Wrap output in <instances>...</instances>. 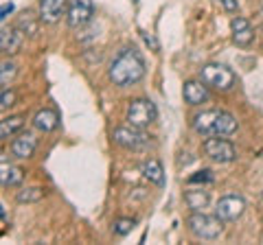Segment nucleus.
I'll return each instance as SVG.
<instances>
[{
	"instance_id": "4468645a",
	"label": "nucleus",
	"mask_w": 263,
	"mask_h": 245,
	"mask_svg": "<svg viewBox=\"0 0 263 245\" xmlns=\"http://www.w3.org/2000/svg\"><path fill=\"white\" fill-rule=\"evenodd\" d=\"M182 94H184V101L189 105H202V103H206L209 101V86L204 84V81H186L184 88H182Z\"/></svg>"
},
{
	"instance_id": "ddd939ff",
	"label": "nucleus",
	"mask_w": 263,
	"mask_h": 245,
	"mask_svg": "<svg viewBox=\"0 0 263 245\" xmlns=\"http://www.w3.org/2000/svg\"><path fill=\"white\" fill-rule=\"evenodd\" d=\"M230 31H233V42L237 46H250L252 39H254V29L250 20L241 18V15H237V18H233V22H230Z\"/></svg>"
},
{
	"instance_id": "39448f33",
	"label": "nucleus",
	"mask_w": 263,
	"mask_h": 245,
	"mask_svg": "<svg viewBox=\"0 0 263 245\" xmlns=\"http://www.w3.org/2000/svg\"><path fill=\"white\" fill-rule=\"evenodd\" d=\"M156 118H158V110H156L154 101H149V99L129 101L127 112H125V120L129 125L145 129V127H149L152 122H156Z\"/></svg>"
},
{
	"instance_id": "dca6fc26",
	"label": "nucleus",
	"mask_w": 263,
	"mask_h": 245,
	"mask_svg": "<svg viewBox=\"0 0 263 245\" xmlns=\"http://www.w3.org/2000/svg\"><path fill=\"white\" fill-rule=\"evenodd\" d=\"M24 179V171L11 162H0V184L3 186H20Z\"/></svg>"
},
{
	"instance_id": "6ab92c4d",
	"label": "nucleus",
	"mask_w": 263,
	"mask_h": 245,
	"mask_svg": "<svg viewBox=\"0 0 263 245\" xmlns=\"http://www.w3.org/2000/svg\"><path fill=\"white\" fill-rule=\"evenodd\" d=\"M184 201L193 212H200V210H204L209 206L211 195H209V191H204V189H191V191L184 193Z\"/></svg>"
},
{
	"instance_id": "2eb2a0df",
	"label": "nucleus",
	"mask_w": 263,
	"mask_h": 245,
	"mask_svg": "<svg viewBox=\"0 0 263 245\" xmlns=\"http://www.w3.org/2000/svg\"><path fill=\"white\" fill-rule=\"evenodd\" d=\"M33 127L42 134H51L60 127V114H57L53 108H44L40 110L35 116H33Z\"/></svg>"
},
{
	"instance_id": "6e6552de",
	"label": "nucleus",
	"mask_w": 263,
	"mask_h": 245,
	"mask_svg": "<svg viewBox=\"0 0 263 245\" xmlns=\"http://www.w3.org/2000/svg\"><path fill=\"white\" fill-rule=\"evenodd\" d=\"M95 15L92 0H68V9H66V22L70 29H84L90 24Z\"/></svg>"
},
{
	"instance_id": "c756f323",
	"label": "nucleus",
	"mask_w": 263,
	"mask_h": 245,
	"mask_svg": "<svg viewBox=\"0 0 263 245\" xmlns=\"http://www.w3.org/2000/svg\"><path fill=\"white\" fill-rule=\"evenodd\" d=\"M261 15H263V7H261Z\"/></svg>"
},
{
	"instance_id": "c85d7f7f",
	"label": "nucleus",
	"mask_w": 263,
	"mask_h": 245,
	"mask_svg": "<svg viewBox=\"0 0 263 245\" xmlns=\"http://www.w3.org/2000/svg\"><path fill=\"white\" fill-rule=\"evenodd\" d=\"M0 217H3V219H7V217H5V210H3V206H0Z\"/></svg>"
},
{
	"instance_id": "f3484780",
	"label": "nucleus",
	"mask_w": 263,
	"mask_h": 245,
	"mask_svg": "<svg viewBox=\"0 0 263 245\" xmlns=\"http://www.w3.org/2000/svg\"><path fill=\"white\" fill-rule=\"evenodd\" d=\"M40 15H35L33 11H22L20 15H18V20H15V27H18L22 33H24V37H35L37 35V31H40Z\"/></svg>"
},
{
	"instance_id": "5701e85b",
	"label": "nucleus",
	"mask_w": 263,
	"mask_h": 245,
	"mask_svg": "<svg viewBox=\"0 0 263 245\" xmlns=\"http://www.w3.org/2000/svg\"><path fill=\"white\" fill-rule=\"evenodd\" d=\"M18 103V92L11 86H0V112H7Z\"/></svg>"
},
{
	"instance_id": "4be33fe9",
	"label": "nucleus",
	"mask_w": 263,
	"mask_h": 245,
	"mask_svg": "<svg viewBox=\"0 0 263 245\" xmlns=\"http://www.w3.org/2000/svg\"><path fill=\"white\" fill-rule=\"evenodd\" d=\"M18 77V64L11 62V59H5L0 62V86H7Z\"/></svg>"
},
{
	"instance_id": "393cba45",
	"label": "nucleus",
	"mask_w": 263,
	"mask_h": 245,
	"mask_svg": "<svg viewBox=\"0 0 263 245\" xmlns=\"http://www.w3.org/2000/svg\"><path fill=\"white\" fill-rule=\"evenodd\" d=\"M206 182H213V171H209V169L197 171L195 175L189 177V184H206Z\"/></svg>"
},
{
	"instance_id": "20e7f679",
	"label": "nucleus",
	"mask_w": 263,
	"mask_h": 245,
	"mask_svg": "<svg viewBox=\"0 0 263 245\" xmlns=\"http://www.w3.org/2000/svg\"><path fill=\"white\" fill-rule=\"evenodd\" d=\"M200 79L206 84L209 88L213 90H219V92H228V90H233L235 84H237V75L228 66L224 64H204L202 70H200Z\"/></svg>"
},
{
	"instance_id": "7ed1b4c3",
	"label": "nucleus",
	"mask_w": 263,
	"mask_h": 245,
	"mask_svg": "<svg viewBox=\"0 0 263 245\" xmlns=\"http://www.w3.org/2000/svg\"><path fill=\"white\" fill-rule=\"evenodd\" d=\"M186 228L197 239L215 241L224 232V221L217 215H206L204 210H200V212H193L191 217H186Z\"/></svg>"
},
{
	"instance_id": "0eeeda50",
	"label": "nucleus",
	"mask_w": 263,
	"mask_h": 245,
	"mask_svg": "<svg viewBox=\"0 0 263 245\" xmlns=\"http://www.w3.org/2000/svg\"><path fill=\"white\" fill-rule=\"evenodd\" d=\"M112 138L119 147H123V149H127V151H138L149 145V136H147L141 127H134V125H129V122L114 129Z\"/></svg>"
},
{
	"instance_id": "f03ea898",
	"label": "nucleus",
	"mask_w": 263,
	"mask_h": 245,
	"mask_svg": "<svg viewBox=\"0 0 263 245\" xmlns=\"http://www.w3.org/2000/svg\"><path fill=\"white\" fill-rule=\"evenodd\" d=\"M239 122L230 112L224 110H204L193 116V129L204 136H233Z\"/></svg>"
},
{
	"instance_id": "7c9ffc66",
	"label": "nucleus",
	"mask_w": 263,
	"mask_h": 245,
	"mask_svg": "<svg viewBox=\"0 0 263 245\" xmlns=\"http://www.w3.org/2000/svg\"><path fill=\"white\" fill-rule=\"evenodd\" d=\"M261 201H263V193H261Z\"/></svg>"
},
{
	"instance_id": "a211bd4d",
	"label": "nucleus",
	"mask_w": 263,
	"mask_h": 245,
	"mask_svg": "<svg viewBox=\"0 0 263 245\" xmlns=\"http://www.w3.org/2000/svg\"><path fill=\"white\" fill-rule=\"evenodd\" d=\"M141 173H143L145 179H149L152 184L164 186V169H162V165H160V160H156V158L145 160L143 165H141Z\"/></svg>"
},
{
	"instance_id": "cd10ccee",
	"label": "nucleus",
	"mask_w": 263,
	"mask_h": 245,
	"mask_svg": "<svg viewBox=\"0 0 263 245\" xmlns=\"http://www.w3.org/2000/svg\"><path fill=\"white\" fill-rule=\"evenodd\" d=\"M13 11V5L11 3H5V5H0V20H5L7 15H9Z\"/></svg>"
},
{
	"instance_id": "9b49d317",
	"label": "nucleus",
	"mask_w": 263,
	"mask_h": 245,
	"mask_svg": "<svg viewBox=\"0 0 263 245\" xmlns=\"http://www.w3.org/2000/svg\"><path fill=\"white\" fill-rule=\"evenodd\" d=\"M24 44V33L15 27H5L0 31V53L3 55H15L20 53V48Z\"/></svg>"
},
{
	"instance_id": "a878e982",
	"label": "nucleus",
	"mask_w": 263,
	"mask_h": 245,
	"mask_svg": "<svg viewBox=\"0 0 263 245\" xmlns=\"http://www.w3.org/2000/svg\"><path fill=\"white\" fill-rule=\"evenodd\" d=\"M217 5H221V9L228 11V13H237L239 11V3L237 0H215Z\"/></svg>"
},
{
	"instance_id": "9d476101",
	"label": "nucleus",
	"mask_w": 263,
	"mask_h": 245,
	"mask_svg": "<svg viewBox=\"0 0 263 245\" xmlns=\"http://www.w3.org/2000/svg\"><path fill=\"white\" fill-rule=\"evenodd\" d=\"M37 151V138L31 132H20L11 142V156L18 160H29Z\"/></svg>"
},
{
	"instance_id": "412c9836",
	"label": "nucleus",
	"mask_w": 263,
	"mask_h": 245,
	"mask_svg": "<svg viewBox=\"0 0 263 245\" xmlns=\"http://www.w3.org/2000/svg\"><path fill=\"white\" fill-rule=\"evenodd\" d=\"M44 195H46V191L42 186H29V189L18 191L15 199H18V203H35V201H42Z\"/></svg>"
},
{
	"instance_id": "aec40b11",
	"label": "nucleus",
	"mask_w": 263,
	"mask_h": 245,
	"mask_svg": "<svg viewBox=\"0 0 263 245\" xmlns=\"http://www.w3.org/2000/svg\"><path fill=\"white\" fill-rule=\"evenodd\" d=\"M22 127H24V116H22V114H15V116L3 118V120H0V140L20 134Z\"/></svg>"
},
{
	"instance_id": "bb28decb",
	"label": "nucleus",
	"mask_w": 263,
	"mask_h": 245,
	"mask_svg": "<svg viewBox=\"0 0 263 245\" xmlns=\"http://www.w3.org/2000/svg\"><path fill=\"white\" fill-rule=\"evenodd\" d=\"M141 35H143V39H145V44H147V46H152V51H158V48H160V46H158V42H156V37H154V35L145 33V31H143Z\"/></svg>"
},
{
	"instance_id": "423d86ee",
	"label": "nucleus",
	"mask_w": 263,
	"mask_h": 245,
	"mask_svg": "<svg viewBox=\"0 0 263 245\" xmlns=\"http://www.w3.org/2000/svg\"><path fill=\"white\" fill-rule=\"evenodd\" d=\"M204 149V156L211 158L213 162H219V165H228V162H233L237 158V149L235 145L226 140L224 136H211L204 140L202 145Z\"/></svg>"
},
{
	"instance_id": "f8f14e48",
	"label": "nucleus",
	"mask_w": 263,
	"mask_h": 245,
	"mask_svg": "<svg viewBox=\"0 0 263 245\" xmlns=\"http://www.w3.org/2000/svg\"><path fill=\"white\" fill-rule=\"evenodd\" d=\"M68 9V0H40V20L44 24H55L62 20Z\"/></svg>"
},
{
	"instance_id": "b1692460",
	"label": "nucleus",
	"mask_w": 263,
	"mask_h": 245,
	"mask_svg": "<svg viewBox=\"0 0 263 245\" xmlns=\"http://www.w3.org/2000/svg\"><path fill=\"white\" fill-rule=\"evenodd\" d=\"M134 226H136L134 219H129V217H119V219H114V221H112V234L125 236V234H129L132 230H134Z\"/></svg>"
},
{
	"instance_id": "f257e3e1",
	"label": "nucleus",
	"mask_w": 263,
	"mask_h": 245,
	"mask_svg": "<svg viewBox=\"0 0 263 245\" xmlns=\"http://www.w3.org/2000/svg\"><path fill=\"white\" fill-rule=\"evenodd\" d=\"M108 77L117 88H127L138 84L145 77V59L134 46H125L110 62Z\"/></svg>"
},
{
	"instance_id": "1a4fd4ad",
	"label": "nucleus",
	"mask_w": 263,
	"mask_h": 245,
	"mask_svg": "<svg viewBox=\"0 0 263 245\" xmlns=\"http://www.w3.org/2000/svg\"><path fill=\"white\" fill-rule=\"evenodd\" d=\"M243 212H246V199L241 195H224L215 206V215L221 221H237Z\"/></svg>"
}]
</instances>
